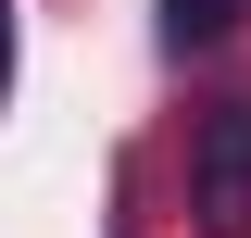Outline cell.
<instances>
[{"label": "cell", "mask_w": 251, "mask_h": 238, "mask_svg": "<svg viewBox=\"0 0 251 238\" xmlns=\"http://www.w3.org/2000/svg\"><path fill=\"white\" fill-rule=\"evenodd\" d=\"M239 13H251V0H163V38H176V50H214Z\"/></svg>", "instance_id": "2"}, {"label": "cell", "mask_w": 251, "mask_h": 238, "mask_svg": "<svg viewBox=\"0 0 251 238\" xmlns=\"http://www.w3.org/2000/svg\"><path fill=\"white\" fill-rule=\"evenodd\" d=\"M188 213L201 238H251V100H214L188 125Z\"/></svg>", "instance_id": "1"}, {"label": "cell", "mask_w": 251, "mask_h": 238, "mask_svg": "<svg viewBox=\"0 0 251 238\" xmlns=\"http://www.w3.org/2000/svg\"><path fill=\"white\" fill-rule=\"evenodd\" d=\"M0 100H13V0H0Z\"/></svg>", "instance_id": "3"}]
</instances>
